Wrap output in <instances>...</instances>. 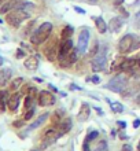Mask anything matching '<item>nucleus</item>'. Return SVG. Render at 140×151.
<instances>
[{
	"label": "nucleus",
	"mask_w": 140,
	"mask_h": 151,
	"mask_svg": "<svg viewBox=\"0 0 140 151\" xmlns=\"http://www.w3.org/2000/svg\"><path fill=\"white\" fill-rule=\"evenodd\" d=\"M72 125H73V122H72V119L69 118V117H66V118H62V121H60L59 124H58V132H59V135L62 136V135H65V133H67L70 129H72Z\"/></svg>",
	"instance_id": "obj_11"
},
{
	"label": "nucleus",
	"mask_w": 140,
	"mask_h": 151,
	"mask_svg": "<svg viewBox=\"0 0 140 151\" xmlns=\"http://www.w3.org/2000/svg\"><path fill=\"white\" fill-rule=\"evenodd\" d=\"M139 68H140V60H139Z\"/></svg>",
	"instance_id": "obj_49"
},
{
	"label": "nucleus",
	"mask_w": 140,
	"mask_h": 151,
	"mask_svg": "<svg viewBox=\"0 0 140 151\" xmlns=\"http://www.w3.org/2000/svg\"><path fill=\"white\" fill-rule=\"evenodd\" d=\"M70 89H81V88L77 87V85H70Z\"/></svg>",
	"instance_id": "obj_39"
},
{
	"label": "nucleus",
	"mask_w": 140,
	"mask_h": 151,
	"mask_svg": "<svg viewBox=\"0 0 140 151\" xmlns=\"http://www.w3.org/2000/svg\"><path fill=\"white\" fill-rule=\"evenodd\" d=\"M48 115H50L48 113H44V114H41L40 117H39V118H37L36 121H34V122L30 124V127L28 128V131H33V129H36V128L40 127L41 124H44V121L48 118Z\"/></svg>",
	"instance_id": "obj_18"
},
{
	"label": "nucleus",
	"mask_w": 140,
	"mask_h": 151,
	"mask_svg": "<svg viewBox=\"0 0 140 151\" xmlns=\"http://www.w3.org/2000/svg\"><path fill=\"white\" fill-rule=\"evenodd\" d=\"M58 137H60V135H59V132L56 131V128H51V129L45 131L44 136H43L41 148H45V147H48V146H51V144L54 143Z\"/></svg>",
	"instance_id": "obj_8"
},
{
	"label": "nucleus",
	"mask_w": 140,
	"mask_h": 151,
	"mask_svg": "<svg viewBox=\"0 0 140 151\" xmlns=\"http://www.w3.org/2000/svg\"><path fill=\"white\" fill-rule=\"evenodd\" d=\"M122 151H133V150H132V146H129V144H125L124 147H122Z\"/></svg>",
	"instance_id": "obj_34"
},
{
	"label": "nucleus",
	"mask_w": 140,
	"mask_h": 151,
	"mask_svg": "<svg viewBox=\"0 0 140 151\" xmlns=\"http://www.w3.org/2000/svg\"><path fill=\"white\" fill-rule=\"evenodd\" d=\"M89 81H92L93 84H98L100 81V78H99V76H93V77H91V78H89Z\"/></svg>",
	"instance_id": "obj_29"
},
{
	"label": "nucleus",
	"mask_w": 140,
	"mask_h": 151,
	"mask_svg": "<svg viewBox=\"0 0 140 151\" xmlns=\"http://www.w3.org/2000/svg\"><path fill=\"white\" fill-rule=\"evenodd\" d=\"M3 1H4V0H0V4H1V3H3Z\"/></svg>",
	"instance_id": "obj_48"
},
{
	"label": "nucleus",
	"mask_w": 140,
	"mask_h": 151,
	"mask_svg": "<svg viewBox=\"0 0 140 151\" xmlns=\"http://www.w3.org/2000/svg\"><path fill=\"white\" fill-rule=\"evenodd\" d=\"M33 114H34V107H33V109H29V110H25L24 121H26V119H30L33 117Z\"/></svg>",
	"instance_id": "obj_26"
},
{
	"label": "nucleus",
	"mask_w": 140,
	"mask_h": 151,
	"mask_svg": "<svg viewBox=\"0 0 140 151\" xmlns=\"http://www.w3.org/2000/svg\"><path fill=\"white\" fill-rule=\"evenodd\" d=\"M83 151H91V150H89V143H88V142H84V146H83Z\"/></svg>",
	"instance_id": "obj_32"
},
{
	"label": "nucleus",
	"mask_w": 140,
	"mask_h": 151,
	"mask_svg": "<svg viewBox=\"0 0 140 151\" xmlns=\"http://www.w3.org/2000/svg\"><path fill=\"white\" fill-rule=\"evenodd\" d=\"M95 110H96V111H98V113H99V115H103V110H102V109H100V107H98V106H96V107H95Z\"/></svg>",
	"instance_id": "obj_37"
},
{
	"label": "nucleus",
	"mask_w": 140,
	"mask_h": 151,
	"mask_svg": "<svg viewBox=\"0 0 140 151\" xmlns=\"http://www.w3.org/2000/svg\"><path fill=\"white\" fill-rule=\"evenodd\" d=\"M122 25H124V21L121 19L120 17H114V18H111L110 22H108V29H110L113 33H118L121 29H122Z\"/></svg>",
	"instance_id": "obj_14"
},
{
	"label": "nucleus",
	"mask_w": 140,
	"mask_h": 151,
	"mask_svg": "<svg viewBox=\"0 0 140 151\" xmlns=\"http://www.w3.org/2000/svg\"><path fill=\"white\" fill-rule=\"evenodd\" d=\"M37 102H39L40 106L48 107V106H52V104L55 103V96L52 95L51 92H48V91H41V92H39Z\"/></svg>",
	"instance_id": "obj_9"
},
{
	"label": "nucleus",
	"mask_w": 140,
	"mask_h": 151,
	"mask_svg": "<svg viewBox=\"0 0 140 151\" xmlns=\"http://www.w3.org/2000/svg\"><path fill=\"white\" fill-rule=\"evenodd\" d=\"M25 56V52L22 51V50H18V52H17V58H24Z\"/></svg>",
	"instance_id": "obj_33"
},
{
	"label": "nucleus",
	"mask_w": 140,
	"mask_h": 151,
	"mask_svg": "<svg viewBox=\"0 0 140 151\" xmlns=\"http://www.w3.org/2000/svg\"><path fill=\"white\" fill-rule=\"evenodd\" d=\"M29 18V14L25 11L24 8H17V10H12L7 14L6 17V21H7V24L12 28H18L24 21H26Z\"/></svg>",
	"instance_id": "obj_3"
},
{
	"label": "nucleus",
	"mask_w": 140,
	"mask_h": 151,
	"mask_svg": "<svg viewBox=\"0 0 140 151\" xmlns=\"http://www.w3.org/2000/svg\"><path fill=\"white\" fill-rule=\"evenodd\" d=\"M99 136V132L98 131H92V132H89L88 135H87V139H85V142H88V143H91L92 140H95L96 137Z\"/></svg>",
	"instance_id": "obj_25"
},
{
	"label": "nucleus",
	"mask_w": 140,
	"mask_h": 151,
	"mask_svg": "<svg viewBox=\"0 0 140 151\" xmlns=\"http://www.w3.org/2000/svg\"><path fill=\"white\" fill-rule=\"evenodd\" d=\"M73 32H74V29H73L70 25H67V26H66V28L62 30V39H63V40L70 39V36L73 35Z\"/></svg>",
	"instance_id": "obj_22"
},
{
	"label": "nucleus",
	"mask_w": 140,
	"mask_h": 151,
	"mask_svg": "<svg viewBox=\"0 0 140 151\" xmlns=\"http://www.w3.org/2000/svg\"><path fill=\"white\" fill-rule=\"evenodd\" d=\"M89 41V30L88 29H83L78 35V43H77V52L83 55L87 52V47H88Z\"/></svg>",
	"instance_id": "obj_6"
},
{
	"label": "nucleus",
	"mask_w": 140,
	"mask_h": 151,
	"mask_svg": "<svg viewBox=\"0 0 140 151\" xmlns=\"http://www.w3.org/2000/svg\"><path fill=\"white\" fill-rule=\"evenodd\" d=\"M136 104H139V106H140V95L136 98Z\"/></svg>",
	"instance_id": "obj_41"
},
{
	"label": "nucleus",
	"mask_w": 140,
	"mask_h": 151,
	"mask_svg": "<svg viewBox=\"0 0 140 151\" xmlns=\"http://www.w3.org/2000/svg\"><path fill=\"white\" fill-rule=\"evenodd\" d=\"M95 151H108V148H107V143L104 142V140H102L99 144H98V147H96V150Z\"/></svg>",
	"instance_id": "obj_27"
},
{
	"label": "nucleus",
	"mask_w": 140,
	"mask_h": 151,
	"mask_svg": "<svg viewBox=\"0 0 140 151\" xmlns=\"http://www.w3.org/2000/svg\"><path fill=\"white\" fill-rule=\"evenodd\" d=\"M106 60H107V45L102 44L96 56L92 59V70L93 72H102L106 66Z\"/></svg>",
	"instance_id": "obj_5"
},
{
	"label": "nucleus",
	"mask_w": 140,
	"mask_h": 151,
	"mask_svg": "<svg viewBox=\"0 0 140 151\" xmlns=\"http://www.w3.org/2000/svg\"><path fill=\"white\" fill-rule=\"evenodd\" d=\"M33 96L28 95L25 98V110H29V109H33Z\"/></svg>",
	"instance_id": "obj_23"
},
{
	"label": "nucleus",
	"mask_w": 140,
	"mask_h": 151,
	"mask_svg": "<svg viewBox=\"0 0 140 151\" xmlns=\"http://www.w3.org/2000/svg\"><path fill=\"white\" fill-rule=\"evenodd\" d=\"M122 1H124V0H117V1H116V4H117V6H118V4H121V3H122Z\"/></svg>",
	"instance_id": "obj_44"
},
{
	"label": "nucleus",
	"mask_w": 140,
	"mask_h": 151,
	"mask_svg": "<svg viewBox=\"0 0 140 151\" xmlns=\"http://www.w3.org/2000/svg\"><path fill=\"white\" fill-rule=\"evenodd\" d=\"M3 62H4V59L1 58V56H0V65H3Z\"/></svg>",
	"instance_id": "obj_45"
},
{
	"label": "nucleus",
	"mask_w": 140,
	"mask_h": 151,
	"mask_svg": "<svg viewBox=\"0 0 140 151\" xmlns=\"http://www.w3.org/2000/svg\"><path fill=\"white\" fill-rule=\"evenodd\" d=\"M88 1H89V3H91V4H95V3H98V0H88Z\"/></svg>",
	"instance_id": "obj_42"
},
{
	"label": "nucleus",
	"mask_w": 140,
	"mask_h": 151,
	"mask_svg": "<svg viewBox=\"0 0 140 151\" xmlns=\"http://www.w3.org/2000/svg\"><path fill=\"white\" fill-rule=\"evenodd\" d=\"M32 151H39V150H32Z\"/></svg>",
	"instance_id": "obj_50"
},
{
	"label": "nucleus",
	"mask_w": 140,
	"mask_h": 151,
	"mask_svg": "<svg viewBox=\"0 0 140 151\" xmlns=\"http://www.w3.org/2000/svg\"><path fill=\"white\" fill-rule=\"evenodd\" d=\"M118 127L121 128V129H125V128H126V122H125V121H118Z\"/></svg>",
	"instance_id": "obj_31"
},
{
	"label": "nucleus",
	"mask_w": 140,
	"mask_h": 151,
	"mask_svg": "<svg viewBox=\"0 0 140 151\" xmlns=\"http://www.w3.org/2000/svg\"><path fill=\"white\" fill-rule=\"evenodd\" d=\"M72 50H73V41H72V40H70V39L63 40V41H62V44H60L59 50H58V58H59V60L63 59L65 56L67 55Z\"/></svg>",
	"instance_id": "obj_10"
},
{
	"label": "nucleus",
	"mask_w": 140,
	"mask_h": 151,
	"mask_svg": "<svg viewBox=\"0 0 140 151\" xmlns=\"http://www.w3.org/2000/svg\"><path fill=\"white\" fill-rule=\"evenodd\" d=\"M34 81H37V83H43V80H41V78H37V77L34 78Z\"/></svg>",
	"instance_id": "obj_43"
},
{
	"label": "nucleus",
	"mask_w": 140,
	"mask_h": 151,
	"mask_svg": "<svg viewBox=\"0 0 140 151\" xmlns=\"http://www.w3.org/2000/svg\"><path fill=\"white\" fill-rule=\"evenodd\" d=\"M126 85H128V77H126L125 73H120V74L114 76L108 81V84L104 85V88H107V89H110L113 92H122Z\"/></svg>",
	"instance_id": "obj_4"
},
{
	"label": "nucleus",
	"mask_w": 140,
	"mask_h": 151,
	"mask_svg": "<svg viewBox=\"0 0 140 151\" xmlns=\"http://www.w3.org/2000/svg\"><path fill=\"white\" fill-rule=\"evenodd\" d=\"M74 10H76L77 12H80V14H85V11L83 10V8H80V7H74Z\"/></svg>",
	"instance_id": "obj_36"
},
{
	"label": "nucleus",
	"mask_w": 140,
	"mask_h": 151,
	"mask_svg": "<svg viewBox=\"0 0 140 151\" xmlns=\"http://www.w3.org/2000/svg\"><path fill=\"white\" fill-rule=\"evenodd\" d=\"M50 89H52L54 92H58V89H56V88L54 87V85H50Z\"/></svg>",
	"instance_id": "obj_40"
},
{
	"label": "nucleus",
	"mask_w": 140,
	"mask_h": 151,
	"mask_svg": "<svg viewBox=\"0 0 140 151\" xmlns=\"http://www.w3.org/2000/svg\"><path fill=\"white\" fill-rule=\"evenodd\" d=\"M89 114H91V107H89L88 103H83L80 107V111L77 114V119L80 121V122H84L87 119L89 118Z\"/></svg>",
	"instance_id": "obj_13"
},
{
	"label": "nucleus",
	"mask_w": 140,
	"mask_h": 151,
	"mask_svg": "<svg viewBox=\"0 0 140 151\" xmlns=\"http://www.w3.org/2000/svg\"><path fill=\"white\" fill-rule=\"evenodd\" d=\"M11 74H12L11 69H1V70H0V87L6 85V84L10 81Z\"/></svg>",
	"instance_id": "obj_16"
},
{
	"label": "nucleus",
	"mask_w": 140,
	"mask_h": 151,
	"mask_svg": "<svg viewBox=\"0 0 140 151\" xmlns=\"http://www.w3.org/2000/svg\"><path fill=\"white\" fill-rule=\"evenodd\" d=\"M25 68L28 69V70H37V68H39V58L34 55L29 56V58H26V60L24 62Z\"/></svg>",
	"instance_id": "obj_15"
},
{
	"label": "nucleus",
	"mask_w": 140,
	"mask_h": 151,
	"mask_svg": "<svg viewBox=\"0 0 140 151\" xmlns=\"http://www.w3.org/2000/svg\"><path fill=\"white\" fill-rule=\"evenodd\" d=\"M139 125H140V119H135L133 121V128H139Z\"/></svg>",
	"instance_id": "obj_35"
},
{
	"label": "nucleus",
	"mask_w": 140,
	"mask_h": 151,
	"mask_svg": "<svg viewBox=\"0 0 140 151\" xmlns=\"http://www.w3.org/2000/svg\"><path fill=\"white\" fill-rule=\"evenodd\" d=\"M95 22H96V28H98V30H99L100 33H106V30H107V24L104 22V19L102 18V17H98L95 19Z\"/></svg>",
	"instance_id": "obj_19"
},
{
	"label": "nucleus",
	"mask_w": 140,
	"mask_h": 151,
	"mask_svg": "<svg viewBox=\"0 0 140 151\" xmlns=\"http://www.w3.org/2000/svg\"><path fill=\"white\" fill-rule=\"evenodd\" d=\"M139 47H140V39L136 35H133V33L125 35V36L120 40V43H118V51H120L121 54L132 52V51H135V50H137Z\"/></svg>",
	"instance_id": "obj_1"
},
{
	"label": "nucleus",
	"mask_w": 140,
	"mask_h": 151,
	"mask_svg": "<svg viewBox=\"0 0 140 151\" xmlns=\"http://www.w3.org/2000/svg\"><path fill=\"white\" fill-rule=\"evenodd\" d=\"M120 139H126V135H125L124 132H121L120 133Z\"/></svg>",
	"instance_id": "obj_38"
},
{
	"label": "nucleus",
	"mask_w": 140,
	"mask_h": 151,
	"mask_svg": "<svg viewBox=\"0 0 140 151\" xmlns=\"http://www.w3.org/2000/svg\"><path fill=\"white\" fill-rule=\"evenodd\" d=\"M29 3L24 1V0H10L7 3H4L1 7H0V14H8L12 10H17V8H24L25 6H28Z\"/></svg>",
	"instance_id": "obj_7"
},
{
	"label": "nucleus",
	"mask_w": 140,
	"mask_h": 151,
	"mask_svg": "<svg viewBox=\"0 0 140 151\" xmlns=\"http://www.w3.org/2000/svg\"><path fill=\"white\" fill-rule=\"evenodd\" d=\"M0 24H3V19H1V18H0Z\"/></svg>",
	"instance_id": "obj_47"
},
{
	"label": "nucleus",
	"mask_w": 140,
	"mask_h": 151,
	"mask_svg": "<svg viewBox=\"0 0 140 151\" xmlns=\"http://www.w3.org/2000/svg\"><path fill=\"white\" fill-rule=\"evenodd\" d=\"M135 26H136L137 29H140V11L136 14V17H135Z\"/></svg>",
	"instance_id": "obj_28"
},
{
	"label": "nucleus",
	"mask_w": 140,
	"mask_h": 151,
	"mask_svg": "<svg viewBox=\"0 0 140 151\" xmlns=\"http://www.w3.org/2000/svg\"><path fill=\"white\" fill-rule=\"evenodd\" d=\"M135 65H136V59H124L120 65V69L122 72H131L133 70Z\"/></svg>",
	"instance_id": "obj_17"
},
{
	"label": "nucleus",
	"mask_w": 140,
	"mask_h": 151,
	"mask_svg": "<svg viewBox=\"0 0 140 151\" xmlns=\"http://www.w3.org/2000/svg\"><path fill=\"white\" fill-rule=\"evenodd\" d=\"M137 150L140 151V142H139V144H137Z\"/></svg>",
	"instance_id": "obj_46"
},
{
	"label": "nucleus",
	"mask_w": 140,
	"mask_h": 151,
	"mask_svg": "<svg viewBox=\"0 0 140 151\" xmlns=\"http://www.w3.org/2000/svg\"><path fill=\"white\" fill-rule=\"evenodd\" d=\"M15 128H21L22 125H24V121H14V124H12Z\"/></svg>",
	"instance_id": "obj_30"
},
{
	"label": "nucleus",
	"mask_w": 140,
	"mask_h": 151,
	"mask_svg": "<svg viewBox=\"0 0 140 151\" xmlns=\"http://www.w3.org/2000/svg\"><path fill=\"white\" fill-rule=\"evenodd\" d=\"M19 99H21L19 92H15V93H12V95L8 98L7 107L10 109V111H17V109L19 106Z\"/></svg>",
	"instance_id": "obj_12"
},
{
	"label": "nucleus",
	"mask_w": 140,
	"mask_h": 151,
	"mask_svg": "<svg viewBox=\"0 0 140 151\" xmlns=\"http://www.w3.org/2000/svg\"><path fill=\"white\" fill-rule=\"evenodd\" d=\"M51 32H52V24L44 22V24H41L40 26L34 30V33H33L32 37H30V41H32V44H34V45H40V44H43L45 40L50 37Z\"/></svg>",
	"instance_id": "obj_2"
},
{
	"label": "nucleus",
	"mask_w": 140,
	"mask_h": 151,
	"mask_svg": "<svg viewBox=\"0 0 140 151\" xmlns=\"http://www.w3.org/2000/svg\"><path fill=\"white\" fill-rule=\"evenodd\" d=\"M22 83H24V78H21V77H19V78H15L11 83V87H10V88H11L12 91H15V89H18V88L22 85Z\"/></svg>",
	"instance_id": "obj_24"
},
{
	"label": "nucleus",
	"mask_w": 140,
	"mask_h": 151,
	"mask_svg": "<svg viewBox=\"0 0 140 151\" xmlns=\"http://www.w3.org/2000/svg\"><path fill=\"white\" fill-rule=\"evenodd\" d=\"M8 99H7V92L0 91V111H4L6 104H7Z\"/></svg>",
	"instance_id": "obj_21"
},
{
	"label": "nucleus",
	"mask_w": 140,
	"mask_h": 151,
	"mask_svg": "<svg viewBox=\"0 0 140 151\" xmlns=\"http://www.w3.org/2000/svg\"><path fill=\"white\" fill-rule=\"evenodd\" d=\"M106 100H107V103L110 104V107H111V110L114 113H122L124 111V106L121 103H118V102H111V100H108V98H106Z\"/></svg>",
	"instance_id": "obj_20"
}]
</instances>
